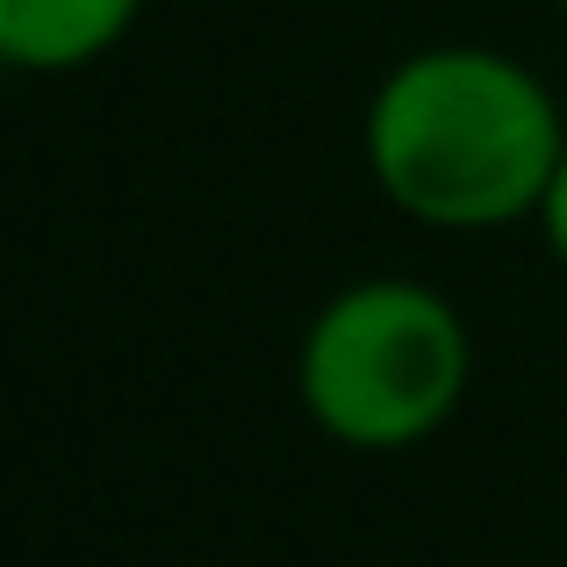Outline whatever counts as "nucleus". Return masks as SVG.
<instances>
[{"instance_id":"obj_2","label":"nucleus","mask_w":567,"mask_h":567,"mask_svg":"<svg viewBox=\"0 0 567 567\" xmlns=\"http://www.w3.org/2000/svg\"><path fill=\"white\" fill-rule=\"evenodd\" d=\"M467 374V323L424 280H352L317 309L295 352L309 424L352 453L424 445L460 410Z\"/></svg>"},{"instance_id":"obj_3","label":"nucleus","mask_w":567,"mask_h":567,"mask_svg":"<svg viewBox=\"0 0 567 567\" xmlns=\"http://www.w3.org/2000/svg\"><path fill=\"white\" fill-rule=\"evenodd\" d=\"M144 0H0V58L22 72H80L130 37Z\"/></svg>"},{"instance_id":"obj_4","label":"nucleus","mask_w":567,"mask_h":567,"mask_svg":"<svg viewBox=\"0 0 567 567\" xmlns=\"http://www.w3.org/2000/svg\"><path fill=\"white\" fill-rule=\"evenodd\" d=\"M539 237H546V251L567 266V152H560V166H554V181H546V194H539Z\"/></svg>"},{"instance_id":"obj_5","label":"nucleus","mask_w":567,"mask_h":567,"mask_svg":"<svg viewBox=\"0 0 567 567\" xmlns=\"http://www.w3.org/2000/svg\"><path fill=\"white\" fill-rule=\"evenodd\" d=\"M560 14H567V0H560Z\"/></svg>"},{"instance_id":"obj_1","label":"nucleus","mask_w":567,"mask_h":567,"mask_svg":"<svg viewBox=\"0 0 567 567\" xmlns=\"http://www.w3.org/2000/svg\"><path fill=\"white\" fill-rule=\"evenodd\" d=\"M560 152V101L488 43L410 51L367 101V173L424 230H503L539 216Z\"/></svg>"}]
</instances>
